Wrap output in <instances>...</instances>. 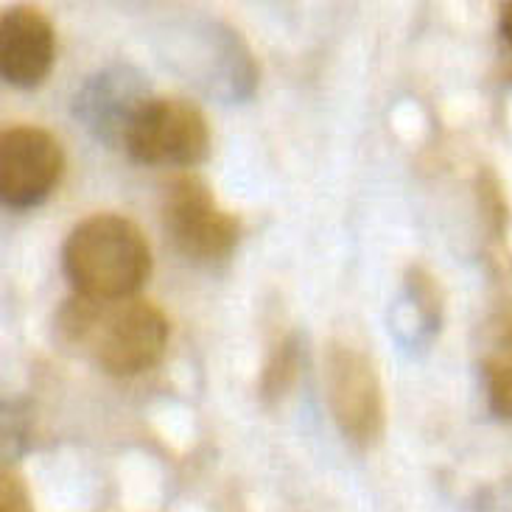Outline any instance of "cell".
<instances>
[{
  "label": "cell",
  "instance_id": "cell-4",
  "mask_svg": "<svg viewBox=\"0 0 512 512\" xmlns=\"http://www.w3.org/2000/svg\"><path fill=\"white\" fill-rule=\"evenodd\" d=\"M124 149L143 166H196L208 157V121L191 101L152 96L129 126Z\"/></svg>",
  "mask_w": 512,
  "mask_h": 512
},
{
  "label": "cell",
  "instance_id": "cell-3",
  "mask_svg": "<svg viewBox=\"0 0 512 512\" xmlns=\"http://www.w3.org/2000/svg\"><path fill=\"white\" fill-rule=\"evenodd\" d=\"M166 59L182 70L196 87L222 101H241L255 87V62L236 31L216 23H188L171 37Z\"/></svg>",
  "mask_w": 512,
  "mask_h": 512
},
{
  "label": "cell",
  "instance_id": "cell-1",
  "mask_svg": "<svg viewBox=\"0 0 512 512\" xmlns=\"http://www.w3.org/2000/svg\"><path fill=\"white\" fill-rule=\"evenodd\" d=\"M54 331L59 345L124 378L152 370L168 345L163 311L135 294L112 300L76 294L59 308Z\"/></svg>",
  "mask_w": 512,
  "mask_h": 512
},
{
  "label": "cell",
  "instance_id": "cell-6",
  "mask_svg": "<svg viewBox=\"0 0 512 512\" xmlns=\"http://www.w3.org/2000/svg\"><path fill=\"white\" fill-rule=\"evenodd\" d=\"M65 157L54 135L37 126H14L0 140V196L6 208H37L62 177Z\"/></svg>",
  "mask_w": 512,
  "mask_h": 512
},
{
  "label": "cell",
  "instance_id": "cell-12",
  "mask_svg": "<svg viewBox=\"0 0 512 512\" xmlns=\"http://www.w3.org/2000/svg\"><path fill=\"white\" fill-rule=\"evenodd\" d=\"M499 26H501V34H504V40L510 42V48H512V0H507V3H504V9H501Z\"/></svg>",
  "mask_w": 512,
  "mask_h": 512
},
{
  "label": "cell",
  "instance_id": "cell-2",
  "mask_svg": "<svg viewBox=\"0 0 512 512\" xmlns=\"http://www.w3.org/2000/svg\"><path fill=\"white\" fill-rule=\"evenodd\" d=\"M65 275L87 297H132L149 280L152 250L124 216L98 213L84 219L65 241Z\"/></svg>",
  "mask_w": 512,
  "mask_h": 512
},
{
  "label": "cell",
  "instance_id": "cell-10",
  "mask_svg": "<svg viewBox=\"0 0 512 512\" xmlns=\"http://www.w3.org/2000/svg\"><path fill=\"white\" fill-rule=\"evenodd\" d=\"M487 403L499 417L512 420V328L501 336L485 361Z\"/></svg>",
  "mask_w": 512,
  "mask_h": 512
},
{
  "label": "cell",
  "instance_id": "cell-9",
  "mask_svg": "<svg viewBox=\"0 0 512 512\" xmlns=\"http://www.w3.org/2000/svg\"><path fill=\"white\" fill-rule=\"evenodd\" d=\"M54 28L31 6H12L0 20V73L6 84L31 90L54 65Z\"/></svg>",
  "mask_w": 512,
  "mask_h": 512
},
{
  "label": "cell",
  "instance_id": "cell-5",
  "mask_svg": "<svg viewBox=\"0 0 512 512\" xmlns=\"http://www.w3.org/2000/svg\"><path fill=\"white\" fill-rule=\"evenodd\" d=\"M163 222L174 247L194 263H219L238 244V222L196 177H182L166 194Z\"/></svg>",
  "mask_w": 512,
  "mask_h": 512
},
{
  "label": "cell",
  "instance_id": "cell-8",
  "mask_svg": "<svg viewBox=\"0 0 512 512\" xmlns=\"http://www.w3.org/2000/svg\"><path fill=\"white\" fill-rule=\"evenodd\" d=\"M328 395L333 415L350 440L370 443L381 434L384 403L370 361L350 347H333L328 356Z\"/></svg>",
  "mask_w": 512,
  "mask_h": 512
},
{
  "label": "cell",
  "instance_id": "cell-7",
  "mask_svg": "<svg viewBox=\"0 0 512 512\" xmlns=\"http://www.w3.org/2000/svg\"><path fill=\"white\" fill-rule=\"evenodd\" d=\"M152 98V87L140 70L112 65L87 79L73 98V115L90 129V135L107 146H124L126 132Z\"/></svg>",
  "mask_w": 512,
  "mask_h": 512
},
{
  "label": "cell",
  "instance_id": "cell-11",
  "mask_svg": "<svg viewBox=\"0 0 512 512\" xmlns=\"http://www.w3.org/2000/svg\"><path fill=\"white\" fill-rule=\"evenodd\" d=\"M0 512H31L26 485L9 468L3 471V485H0Z\"/></svg>",
  "mask_w": 512,
  "mask_h": 512
}]
</instances>
